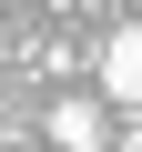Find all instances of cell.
<instances>
[{
	"mask_svg": "<svg viewBox=\"0 0 142 152\" xmlns=\"http://www.w3.org/2000/svg\"><path fill=\"white\" fill-rule=\"evenodd\" d=\"M91 102L142 122V20H122V31L102 41V91H91Z\"/></svg>",
	"mask_w": 142,
	"mask_h": 152,
	"instance_id": "obj_1",
	"label": "cell"
},
{
	"mask_svg": "<svg viewBox=\"0 0 142 152\" xmlns=\"http://www.w3.org/2000/svg\"><path fill=\"white\" fill-rule=\"evenodd\" d=\"M41 132H51V142H61V152H102V142H112V112H102V102H91V91H61V102H51V122H41Z\"/></svg>",
	"mask_w": 142,
	"mask_h": 152,
	"instance_id": "obj_2",
	"label": "cell"
},
{
	"mask_svg": "<svg viewBox=\"0 0 142 152\" xmlns=\"http://www.w3.org/2000/svg\"><path fill=\"white\" fill-rule=\"evenodd\" d=\"M132 152H142V132H132Z\"/></svg>",
	"mask_w": 142,
	"mask_h": 152,
	"instance_id": "obj_3",
	"label": "cell"
}]
</instances>
